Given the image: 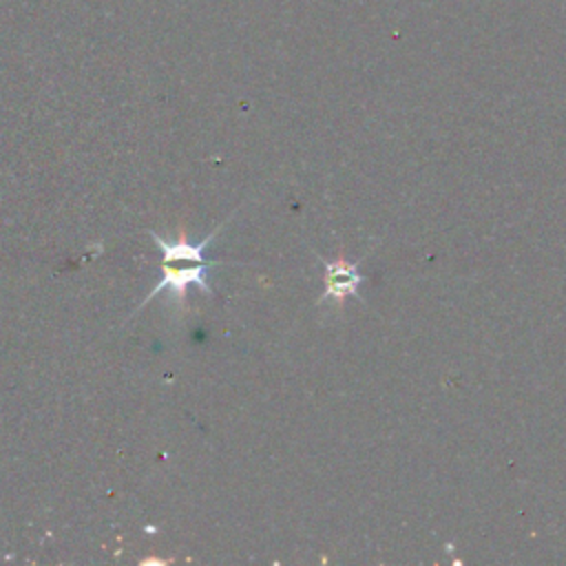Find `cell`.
<instances>
[{
    "instance_id": "cell-3",
    "label": "cell",
    "mask_w": 566,
    "mask_h": 566,
    "mask_svg": "<svg viewBox=\"0 0 566 566\" xmlns=\"http://www.w3.org/2000/svg\"><path fill=\"white\" fill-rule=\"evenodd\" d=\"M221 230V228H219ZM219 230H214L212 234H208L201 243H197V245H192V243H188L186 241V237L181 234L179 237V241H175V243H166L164 239H159L155 232H153V239H155V243L159 245V250L164 252V263H170V261H195V263H212V265H221L219 261H208L206 256H203V250H206V245L217 237V232Z\"/></svg>"
},
{
    "instance_id": "cell-1",
    "label": "cell",
    "mask_w": 566,
    "mask_h": 566,
    "mask_svg": "<svg viewBox=\"0 0 566 566\" xmlns=\"http://www.w3.org/2000/svg\"><path fill=\"white\" fill-rule=\"evenodd\" d=\"M325 265V290L321 294V303H340L347 296H354L360 301V283H363V274L358 270V263H349L343 256L336 259H321Z\"/></svg>"
},
{
    "instance_id": "cell-2",
    "label": "cell",
    "mask_w": 566,
    "mask_h": 566,
    "mask_svg": "<svg viewBox=\"0 0 566 566\" xmlns=\"http://www.w3.org/2000/svg\"><path fill=\"white\" fill-rule=\"evenodd\" d=\"M214 268L212 263H197V265H190V268H170L168 263H164V276L161 281L153 287V292L148 294L146 301H150L155 294H159L161 290H170L172 296L184 303V296H186V290L188 285H197L201 287L203 292H210V285H208V270Z\"/></svg>"
}]
</instances>
